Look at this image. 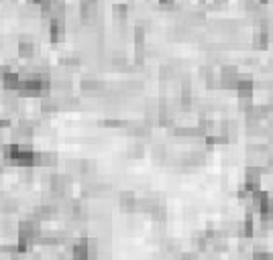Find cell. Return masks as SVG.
Segmentation results:
<instances>
[{
	"label": "cell",
	"mask_w": 273,
	"mask_h": 260,
	"mask_svg": "<svg viewBox=\"0 0 273 260\" xmlns=\"http://www.w3.org/2000/svg\"><path fill=\"white\" fill-rule=\"evenodd\" d=\"M2 156L8 165L21 167V169L37 167V151H33L29 145H8V147H4Z\"/></svg>",
	"instance_id": "1"
},
{
	"label": "cell",
	"mask_w": 273,
	"mask_h": 260,
	"mask_svg": "<svg viewBox=\"0 0 273 260\" xmlns=\"http://www.w3.org/2000/svg\"><path fill=\"white\" fill-rule=\"evenodd\" d=\"M100 254L98 248V240L94 238H80L74 246H71V260H96Z\"/></svg>",
	"instance_id": "2"
},
{
	"label": "cell",
	"mask_w": 273,
	"mask_h": 260,
	"mask_svg": "<svg viewBox=\"0 0 273 260\" xmlns=\"http://www.w3.org/2000/svg\"><path fill=\"white\" fill-rule=\"evenodd\" d=\"M263 173H265L263 167L249 165L247 171H245V179H243V191L249 193V195L261 191V177H263Z\"/></svg>",
	"instance_id": "3"
},
{
	"label": "cell",
	"mask_w": 273,
	"mask_h": 260,
	"mask_svg": "<svg viewBox=\"0 0 273 260\" xmlns=\"http://www.w3.org/2000/svg\"><path fill=\"white\" fill-rule=\"evenodd\" d=\"M69 187V179L65 175H51L49 177V191L55 199H61L65 197V191Z\"/></svg>",
	"instance_id": "4"
},
{
	"label": "cell",
	"mask_w": 273,
	"mask_h": 260,
	"mask_svg": "<svg viewBox=\"0 0 273 260\" xmlns=\"http://www.w3.org/2000/svg\"><path fill=\"white\" fill-rule=\"evenodd\" d=\"M65 39V18H51L49 21V41L61 43Z\"/></svg>",
	"instance_id": "5"
},
{
	"label": "cell",
	"mask_w": 273,
	"mask_h": 260,
	"mask_svg": "<svg viewBox=\"0 0 273 260\" xmlns=\"http://www.w3.org/2000/svg\"><path fill=\"white\" fill-rule=\"evenodd\" d=\"M21 82H23V77H21L14 69H10V71L2 77L0 86H2L6 92H14V94H19V90H21Z\"/></svg>",
	"instance_id": "6"
},
{
	"label": "cell",
	"mask_w": 273,
	"mask_h": 260,
	"mask_svg": "<svg viewBox=\"0 0 273 260\" xmlns=\"http://www.w3.org/2000/svg\"><path fill=\"white\" fill-rule=\"evenodd\" d=\"M55 213H57V206L55 204H39L37 208L33 209L31 217H35L39 222H45V219H51Z\"/></svg>",
	"instance_id": "7"
},
{
	"label": "cell",
	"mask_w": 273,
	"mask_h": 260,
	"mask_svg": "<svg viewBox=\"0 0 273 260\" xmlns=\"http://www.w3.org/2000/svg\"><path fill=\"white\" fill-rule=\"evenodd\" d=\"M19 57L21 59H33L35 55H37V45H35V41H31L29 37H23L21 41H19Z\"/></svg>",
	"instance_id": "8"
},
{
	"label": "cell",
	"mask_w": 273,
	"mask_h": 260,
	"mask_svg": "<svg viewBox=\"0 0 273 260\" xmlns=\"http://www.w3.org/2000/svg\"><path fill=\"white\" fill-rule=\"evenodd\" d=\"M118 206L124 211H137V195L133 191H122L118 193Z\"/></svg>",
	"instance_id": "9"
},
{
	"label": "cell",
	"mask_w": 273,
	"mask_h": 260,
	"mask_svg": "<svg viewBox=\"0 0 273 260\" xmlns=\"http://www.w3.org/2000/svg\"><path fill=\"white\" fill-rule=\"evenodd\" d=\"M253 234H255V224H253V215L251 213H247L245 215V219L241 222V238H245V240H251L253 238Z\"/></svg>",
	"instance_id": "10"
},
{
	"label": "cell",
	"mask_w": 273,
	"mask_h": 260,
	"mask_svg": "<svg viewBox=\"0 0 273 260\" xmlns=\"http://www.w3.org/2000/svg\"><path fill=\"white\" fill-rule=\"evenodd\" d=\"M80 88H82V92L96 94V92H100V90H102V82H100V79H96V77H84V79L80 82Z\"/></svg>",
	"instance_id": "11"
},
{
	"label": "cell",
	"mask_w": 273,
	"mask_h": 260,
	"mask_svg": "<svg viewBox=\"0 0 273 260\" xmlns=\"http://www.w3.org/2000/svg\"><path fill=\"white\" fill-rule=\"evenodd\" d=\"M61 110V100L59 98H41V112L43 114H55Z\"/></svg>",
	"instance_id": "12"
},
{
	"label": "cell",
	"mask_w": 273,
	"mask_h": 260,
	"mask_svg": "<svg viewBox=\"0 0 273 260\" xmlns=\"http://www.w3.org/2000/svg\"><path fill=\"white\" fill-rule=\"evenodd\" d=\"M112 16L116 23H124L129 18V4L126 2H116L112 4Z\"/></svg>",
	"instance_id": "13"
},
{
	"label": "cell",
	"mask_w": 273,
	"mask_h": 260,
	"mask_svg": "<svg viewBox=\"0 0 273 260\" xmlns=\"http://www.w3.org/2000/svg\"><path fill=\"white\" fill-rule=\"evenodd\" d=\"M236 102H239V110L241 112H249L255 102H253V92H239L236 94Z\"/></svg>",
	"instance_id": "14"
},
{
	"label": "cell",
	"mask_w": 273,
	"mask_h": 260,
	"mask_svg": "<svg viewBox=\"0 0 273 260\" xmlns=\"http://www.w3.org/2000/svg\"><path fill=\"white\" fill-rule=\"evenodd\" d=\"M236 94L239 92H255V82H253V77L251 75H239V79H236Z\"/></svg>",
	"instance_id": "15"
},
{
	"label": "cell",
	"mask_w": 273,
	"mask_h": 260,
	"mask_svg": "<svg viewBox=\"0 0 273 260\" xmlns=\"http://www.w3.org/2000/svg\"><path fill=\"white\" fill-rule=\"evenodd\" d=\"M57 155L55 153H37V167H55Z\"/></svg>",
	"instance_id": "16"
},
{
	"label": "cell",
	"mask_w": 273,
	"mask_h": 260,
	"mask_svg": "<svg viewBox=\"0 0 273 260\" xmlns=\"http://www.w3.org/2000/svg\"><path fill=\"white\" fill-rule=\"evenodd\" d=\"M251 260H273V252H269L265 246H255L251 250Z\"/></svg>",
	"instance_id": "17"
},
{
	"label": "cell",
	"mask_w": 273,
	"mask_h": 260,
	"mask_svg": "<svg viewBox=\"0 0 273 260\" xmlns=\"http://www.w3.org/2000/svg\"><path fill=\"white\" fill-rule=\"evenodd\" d=\"M133 39H135V47H145V39H147V31H145V27H135V35H133Z\"/></svg>",
	"instance_id": "18"
},
{
	"label": "cell",
	"mask_w": 273,
	"mask_h": 260,
	"mask_svg": "<svg viewBox=\"0 0 273 260\" xmlns=\"http://www.w3.org/2000/svg\"><path fill=\"white\" fill-rule=\"evenodd\" d=\"M59 65H61L63 69H67V71H76V69L80 67V59H78V57H63V59L59 61Z\"/></svg>",
	"instance_id": "19"
},
{
	"label": "cell",
	"mask_w": 273,
	"mask_h": 260,
	"mask_svg": "<svg viewBox=\"0 0 273 260\" xmlns=\"http://www.w3.org/2000/svg\"><path fill=\"white\" fill-rule=\"evenodd\" d=\"M143 153H145L143 143H133V145L129 147V156H131V158H141Z\"/></svg>",
	"instance_id": "20"
},
{
	"label": "cell",
	"mask_w": 273,
	"mask_h": 260,
	"mask_svg": "<svg viewBox=\"0 0 273 260\" xmlns=\"http://www.w3.org/2000/svg\"><path fill=\"white\" fill-rule=\"evenodd\" d=\"M173 77H177L175 65H163L161 67V79H173Z\"/></svg>",
	"instance_id": "21"
},
{
	"label": "cell",
	"mask_w": 273,
	"mask_h": 260,
	"mask_svg": "<svg viewBox=\"0 0 273 260\" xmlns=\"http://www.w3.org/2000/svg\"><path fill=\"white\" fill-rule=\"evenodd\" d=\"M100 126H106V128H126L129 124L124 120H102Z\"/></svg>",
	"instance_id": "22"
},
{
	"label": "cell",
	"mask_w": 273,
	"mask_h": 260,
	"mask_svg": "<svg viewBox=\"0 0 273 260\" xmlns=\"http://www.w3.org/2000/svg\"><path fill=\"white\" fill-rule=\"evenodd\" d=\"M153 156L157 158V161H163L165 156H167V151H165V147H153Z\"/></svg>",
	"instance_id": "23"
},
{
	"label": "cell",
	"mask_w": 273,
	"mask_h": 260,
	"mask_svg": "<svg viewBox=\"0 0 273 260\" xmlns=\"http://www.w3.org/2000/svg\"><path fill=\"white\" fill-rule=\"evenodd\" d=\"M159 4L165 6V8H173L175 6V0H159Z\"/></svg>",
	"instance_id": "24"
},
{
	"label": "cell",
	"mask_w": 273,
	"mask_h": 260,
	"mask_svg": "<svg viewBox=\"0 0 273 260\" xmlns=\"http://www.w3.org/2000/svg\"><path fill=\"white\" fill-rule=\"evenodd\" d=\"M80 4H90V6H98V0H80Z\"/></svg>",
	"instance_id": "25"
},
{
	"label": "cell",
	"mask_w": 273,
	"mask_h": 260,
	"mask_svg": "<svg viewBox=\"0 0 273 260\" xmlns=\"http://www.w3.org/2000/svg\"><path fill=\"white\" fill-rule=\"evenodd\" d=\"M259 2H261L263 6H265V4H269V0H259Z\"/></svg>",
	"instance_id": "26"
}]
</instances>
